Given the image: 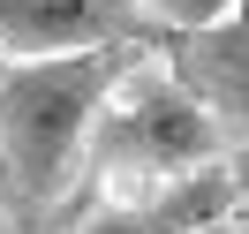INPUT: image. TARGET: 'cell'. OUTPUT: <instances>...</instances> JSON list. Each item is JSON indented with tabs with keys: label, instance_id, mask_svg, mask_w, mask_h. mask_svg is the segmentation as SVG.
<instances>
[{
	"label": "cell",
	"instance_id": "6da1fadb",
	"mask_svg": "<svg viewBox=\"0 0 249 234\" xmlns=\"http://www.w3.org/2000/svg\"><path fill=\"white\" fill-rule=\"evenodd\" d=\"M151 46H91L53 61H0V197L23 227L53 212L76 181L91 121Z\"/></svg>",
	"mask_w": 249,
	"mask_h": 234
},
{
	"label": "cell",
	"instance_id": "7a4b0ae2",
	"mask_svg": "<svg viewBox=\"0 0 249 234\" xmlns=\"http://www.w3.org/2000/svg\"><path fill=\"white\" fill-rule=\"evenodd\" d=\"M83 159H91V174H151V181H174V174L219 166L227 136H219V121L159 61H136L121 76V91L98 106Z\"/></svg>",
	"mask_w": 249,
	"mask_h": 234
},
{
	"label": "cell",
	"instance_id": "3957f363",
	"mask_svg": "<svg viewBox=\"0 0 249 234\" xmlns=\"http://www.w3.org/2000/svg\"><path fill=\"white\" fill-rule=\"evenodd\" d=\"M136 0H0V53L8 61H53L91 46H151Z\"/></svg>",
	"mask_w": 249,
	"mask_h": 234
},
{
	"label": "cell",
	"instance_id": "277c9868",
	"mask_svg": "<svg viewBox=\"0 0 249 234\" xmlns=\"http://www.w3.org/2000/svg\"><path fill=\"white\" fill-rule=\"evenodd\" d=\"M151 61L219 121V136H249V31L212 23V31H159Z\"/></svg>",
	"mask_w": 249,
	"mask_h": 234
},
{
	"label": "cell",
	"instance_id": "5b68a950",
	"mask_svg": "<svg viewBox=\"0 0 249 234\" xmlns=\"http://www.w3.org/2000/svg\"><path fill=\"white\" fill-rule=\"evenodd\" d=\"M136 8L151 31H212V23H227L234 0H136Z\"/></svg>",
	"mask_w": 249,
	"mask_h": 234
},
{
	"label": "cell",
	"instance_id": "8992f818",
	"mask_svg": "<svg viewBox=\"0 0 249 234\" xmlns=\"http://www.w3.org/2000/svg\"><path fill=\"white\" fill-rule=\"evenodd\" d=\"M234 204H242V212H249V159H242V166H234Z\"/></svg>",
	"mask_w": 249,
	"mask_h": 234
},
{
	"label": "cell",
	"instance_id": "52a82bcc",
	"mask_svg": "<svg viewBox=\"0 0 249 234\" xmlns=\"http://www.w3.org/2000/svg\"><path fill=\"white\" fill-rule=\"evenodd\" d=\"M227 23H234V31H249V0H234V8H227Z\"/></svg>",
	"mask_w": 249,
	"mask_h": 234
},
{
	"label": "cell",
	"instance_id": "ba28073f",
	"mask_svg": "<svg viewBox=\"0 0 249 234\" xmlns=\"http://www.w3.org/2000/svg\"><path fill=\"white\" fill-rule=\"evenodd\" d=\"M212 234H249V227H212Z\"/></svg>",
	"mask_w": 249,
	"mask_h": 234
}]
</instances>
